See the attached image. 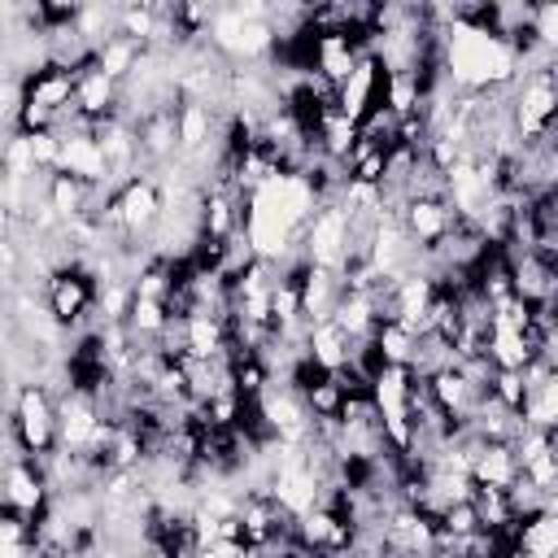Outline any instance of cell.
Listing matches in <instances>:
<instances>
[{"label": "cell", "instance_id": "22", "mask_svg": "<svg viewBox=\"0 0 558 558\" xmlns=\"http://www.w3.org/2000/svg\"><path fill=\"white\" fill-rule=\"evenodd\" d=\"M549 135H554V140H558V113H554V126H549Z\"/></svg>", "mask_w": 558, "mask_h": 558}, {"label": "cell", "instance_id": "17", "mask_svg": "<svg viewBox=\"0 0 558 558\" xmlns=\"http://www.w3.org/2000/svg\"><path fill=\"white\" fill-rule=\"evenodd\" d=\"M301 401H305V410H310L314 418H340V410H344V388H340L336 375H327V379H318Z\"/></svg>", "mask_w": 558, "mask_h": 558}, {"label": "cell", "instance_id": "20", "mask_svg": "<svg viewBox=\"0 0 558 558\" xmlns=\"http://www.w3.org/2000/svg\"><path fill=\"white\" fill-rule=\"evenodd\" d=\"M440 532H449V536H475V532H484V523H480V514H475L471 501H453L440 514Z\"/></svg>", "mask_w": 558, "mask_h": 558}, {"label": "cell", "instance_id": "16", "mask_svg": "<svg viewBox=\"0 0 558 558\" xmlns=\"http://www.w3.org/2000/svg\"><path fill=\"white\" fill-rule=\"evenodd\" d=\"M375 344L384 349L388 366H410V362H414V344H418V336L405 331L401 323H379V327H375Z\"/></svg>", "mask_w": 558, "mask_h": 558}, {"label": "cell", "instance_id": "1", "mask_svg": "<svg viewBox=\"0 0 558 558\" xmlns=\"http://www.w3.org/2000/svg\"><path fill=\"white\" fill-rule=\"evenodd\" d=\"M4 427H13V436H17V445H22V453L31 462H39L52 449H61V440H57V397L44 384H17V388H9Z\"/></svg>", "mask_w": 558, "mask_h": 558}, {"label": "cell", "instance_id": "4", "mask_svg": "<svg viewBox=\"0 0 558 558\" xmlns=\"http://www.w3.org/2000/svg\"><path fill=\"white\" fill-rule=\"evenodd\" d=\"M96 423H100V405L92 397H83L74 388L65 397H57V440H61V449L83 453L92 432H96Z\"/></svg>", "mask_w": 558, "mask_h": 558}, {"label": "cell", "instance_id": "21", "mask_svg": "<svg viewBox=\"0 0 558 558\" xmlns=\"http://www.w3.org/2000/svg\"><path fill=\"white\" fill-rule=\"evenodd\" d=\"M244 541H209V545H201L196 549V558H244Z\"/></svg>", "mask_w": 558, "mask_h": 558}, {"label": "cell", "instance_id": "10", "mask_svg": "<svg viewBox=\"0 0 558 558\" xmlns=\"http://www.w3.org/2000/svg\"><path fill=\"white\" fill-rule=\"evenodd\" d=\"M384 105L405 122V118H414L418 113V105H423V83H418V74L414 70H384Z\"/></svg>", "mask_w": 558, "mask_h": 558}, {"label": "cell", "instance_id": "14", "mask_svg": "<svg viewBox=\"0 0 558 558\" xmlns=\"http://www.w3.org/2000/svg\"><path fill=\"white\" fill-rule=\"evenodd\" d=\"M349 349H353V340H349L336 323H323V327L310 331V357H314L323 371H340V366L349 362Z\"/></svg>", "mask_w": 558, "mask_h": 558}, {"label": "cell", "instance_id": "18", "mask_svg": "<svg viewBox=\"0 0 558 558\" xmlns=\"http://www.w3.org/2000/svg\"><path fill=\"white\" fill-rule=\"evenodd\" d=\"M523 418H527V427H558V375L541 388V392H532L527 397V405H523Z\"/></svg>", "mask_w": 558, "mask_h": 558}, {"label": "cell", "instance_id": "11", "mask_svg": "<svg viewBox=\"0 0 558 558\" xmlns=\"http://www.w3.org/2000/svg\"><path fill=\"white\" fill-rule=\"evenodd\" d=\"M519 554L523 558H554L558 554V514H532L519 523Z\"/></svg>", "mask_w": 558, "mask_h": 558}, {"label": "cell", "instance_id": "8", "mask_svg": "<svg viewBox=\"0 0 558 558\" xmlns=\"http://www.w3.org/2000/svg\"><path fill=\"white\" fill-rule=\"evenodd\" d=\"M357 61H362V48H357L353 35H318V44H314V70L323 78H331L340 87L357 70Z\"/></svg>", "mask_w": 558, "mask_h": 558}, {"label": "cell", "instance_id": "19", "mask_svg": "<svg viewBox=\"0 0 558 558\" xmlns=\"http://www.w3.org/2000/svg\"><path fill=\"white\" fill-rule=\"evenodd\" d=\"M493 397H497L506 410L523 414V405H527V384H523V371H497V375H493Z\"/></svg>", "mask_w": 558, "mask_h": 558}, {"label": "cell", "instance_id": "13", "mask_svg": "<svg viewBox=\"0 0 558 558\" xmlns=\"http://www.w3.org/2000/svg\"><path fill=\"white\" fill-rule=\"evenodd\" d=\"M488 357H493L497 371H523V366L532 362V349H527L523 331H514V327H506V323L493 318V344H488Z\"/></svg>", "mask_w": 558, "mask_h": 558}, {"label": "cell", "instance_id": "3", "mask_svg": "<svg viewBox=\"0 0 558 558\" xmlns=\"http://www.w3.org/2000/svg\"><path fill=\"white\" fill-rule=\"evenodd\" d=\"M375 105H384V65H379V57H371V52H362V61H357V70L340 83V96H336V109L349 118V122H362Z\"/></svg>", "mask_w": 558, "mask_h": 558}, {"label": "cell", "instance_id": "2", "mask_svg": "<svg viewBox=\"0 0 558 558\" xmlns=\"http://www.w3.org/2000/svg\"><path fill=\"white\" fill-rule=\"evenodd\" d=\"M4 506L22 510L26 519H39L52 506V484L39 471V462H31V458L4 462Z\"/></svg>", "mask_w": 558, "mask_h": 558}, {"label": "cell", "instance_id": "5", "mask_svg": "<svg viewBox=\"0 0 558 558\" xmlns=\"http://www.w3.org/2000/svg\"><path fill=\"white\" fill-rule=\"evenodd\" d=\"M401 227L418 248H436L458 227V209L449 201H410L401 214Z\"/></svg>", "mask_w": 558, "mask_h": 558}, {"label": "cell", "instance_id": "9", "mask_svg": "<svg viewBox=\"0 0 558 558\" xmlns=\"http://www.w3.org/2000/svg\"><path fill=\"white\" fill-rule=\"evenodd\" d=\"M74 105H78L87 118H113V113L122 109V83H113L100 65H92V70L78 74V96H74Z\"/></svg>", "mask_w": 558, "mask_h": 558}, {"label": "cell", "instance_id": "15", "mask_svg": "<svg viewBox=\"0 0 558 558\" xmlns=\"http://www.w3.org/2000/svg\"><path fill=\"white\" fill-rule=\"evenodd\" d=\"M471 506H475V514H480V523H484V527H519V523H523V519L514 514V506H510V493H506V488H475Z\"/></svg>", "mask_w": 558, "mask_h": 558}, {"label": "cell", "instance_id": "7", "mask_svg": "<svg viewBox=\"0 0 558 558\" xmlns=\"http://www.w3.org/2000/svg\"><path fill=\"white\" fill-rule=\"evenodd\" d=\"M519 475H523L519 453H514V445H501V440H488L484 453L471 462V480H475V488H510Z\"/></svg>", "mask_w": 558, "mask_h": 558}, {"label": "cell", "instance_id": "6", "mask_svg": "<svg viewBox=\"0 0 558 558\" xmlns=\"http://www.w3.org/2000/svg\"><path fill=\"white\" fill-rule=\"evenodd\" d=\"M340 296H344L340 270H327V266H310V270H305V279H301V314H305L310 327L331 323Z\"/></svg>", "mask_w": 558, "mask_h": 558}, {"label": "cell", "instance_id": "12", "mask_svg": "<svg viewBox=\"0 0 558 558\" xmlns=\"http://www.w3.org/2000/svg\"><path fill=\"white\" fill-rule=\"evenodd\" d=\"M140 57H144V44L140 39H126V35H113L100 52H96V65L113 78V83H126L131 74H135V65H140Z\"/></svg>", "mask_w": 558, "mask_h": 558}]
</instances>
